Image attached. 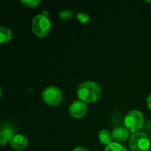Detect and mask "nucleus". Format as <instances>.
Listing matches in <instances>:
<instances>
[{"instance_id": "nucleus-1", "label": "nucleus", "mask_w": 151, "mask_h": 151, "mask_svg": "<svg viewBox=\"0 0 151 151\" xmlns=\"http://www.w3.org/2000/svg\"><path fill=\"white\" fill-rule=\"evenodd\" d=\"M102 95L100 85L93 81L81 82L77 88V96L84 103H94L97 101Z\"/></svg>"}, {"instance_id": "nucleus-2", "label": "nucleus", "mask_w": 151, "mask_h": 151, "mask_svg": "<svg viewBox=\"0 0 151 151\" xmlns=\"http://www.w3.org/2000/svg\"><path fill=\"white\" fill-rule=\"evenodd\" d=\"M125 127L131 133H137L144 124V117L142 111L132 110L127 112L124 119Z\"/></svg>"}, {"instance_id": "nucleus-3", "label": "nucleus", "mask_w": 151, "mask_h": 151, "mask_svg": "<svg viewBox=\"0 0 151 151\" xmlns=\"http://www.w3.org/2000/svg\"><path fill=\"white\" fill-rule=\"evenodd\" d=\"M51 23L48 16L41 13L34 17L32 20V30L38 37H45L49 35Z\"/></svg>"}, {"instance_id": "nucleus-4", "label": "nucleus", "mask_w": 151, "mask_h": 151, "mask_svg": "<svg viewBox=\"0 0 151 151\" xmlns=\"http://www.w3.org/2000/svg\"><path fill=\"white\" fill-rule=\"evenodd\" d=\"M150 145V137L142 132L134 133L129 139V149L131 151H149Z\"/></svg>"}, {"instance_id": "nucleus-5", "label": "nucleus", "mask_w": 151, "mask_h": 151, "mask_svg": "<svg viewBox=\"0 0 151 151\" xmlns=\"http://www.w3.org/2000/svg\"><path fill=\"white\" fill-rule=\"evenodd\" d=\"M42 99L47 104L50 106H57L62 102L63 94L58 87L49 86L42 91Z\"/></svg>"}, {"instance_id": "nucleus-6", "label": "nucleus", "mask_w": 151, "mask_h": 151, "mask_svg": "<svg viewBox=\"0 0 151 151\" xmlns=\"http://www.w3.org/2000/svg\"><path fill=\"white\" fill-rule=\"evenodd\" d=\"M17 128L12 123L4 121L1 123L0 127V142L2 146H4L7 142H10L12 138L17 134Z\"/></svg>"}, {"instance_id": "nucleus-7", "label": "nucleus", "mask_w": 151, "mask_h": 151, "mask_svg": "<svg viewBox=\"0 0 151 151\" xmlns=\"http://www.w3.org/2000/svg\"><path fill=\"white\" fill-rule=\"evenodd\" d=\"M69 113L74 119H81L87 112V105L81 100L73 101L69 106Z\"/></svg>"}, {"instance_id": "nucleus-8", "label": "nucleus", "mask_w": 151, "mask_h": 151, "mask_svg": "<svg viewBox=\"0 0 151 151\" xmlns=\"http://www.w3.org/2000/svg\"><path fill=\"white\" fill-rule=\"evenodd\" d=\"M11 146L17 150H23L28 145V139L21 134H16L10 141Z\"/></svg>"}, {"instance_id": "nucleus-9", "label": "nucleus", "mask_w": 151, "mask_h": 151, "mask_svg": "<svg viewBox=\"0 0 151 151\" xmlns=\"http://www.w3.org/2000/svg\"><path fill=\"white\" fill-rule=\"evenodd\" d=\"M112 137L117 142H125L129 138L130 132L125 127H117L113 129Z\"/></svg>"}, {"instance_id": "nucleus-10", "label": "nucleus", "mask_w": 151, "mask_h": 151, "mask_svg": "<svg viewBox=\"0 0 151 151\" xmlns=\"http://www.w3.org/2000/svg\"><path fill=\"white\" fill-rule=\"evenodd\" d=\"M98 139L100 141L101 143L104 144V145H109L112 142V133L110 132L109 130L106 129H103L99 132L98 134Z\"/></svg>"}, {"instance_id": "nucleus-11", "label": "nucleus", "mask_w": 151, "mask_h": 151, "mask_svg": "<svg viewBox=\"0 0 151 151\" xmlns=\"http://www.w3.org/2000/svg\"><path fill=\"white\" fill-rule=\"evenodd\" d=\"M12 34L10 28L6 27H0V41L1 43H6L12 39Z\"/></svg>"}, {"instance_id": "nucleus-12", "label": "nucleus", "mask_w": 151, "mask_h": 151, "mask_svg": "<svg viewBox=\"0 0 151 151\" xmlns=\"http://www.w3.org/2000/svg\"><path fill=\"white\" fill-rule=\"evenodd\" d=\"M104 151H127V150L125 146L119 142H111L105 147Z\"/></svg>"}, {"instance_id": "nucleus-13", "label": "nucleus", "mask_w": 151, "mask_h": 151, "mask_svg": "<svg viewBox=\"0 0 151 151\" xmlns=\"http://www.w3.org/2000/svg\"><path fill=\"white\" fill-rule=\"evenodd\" d=\"M77 19L81 23V24H87L90 20V16L87 12H81L77 14Z\"/></svg>"}, {"instance_id": "nucleus-14", "label": "nucleus", "mask_w": 151, "mask_h": 151, "mask_svg": "<svg viewBox=\"0 0 151 151\" xmlns=\"http://www.w3.org/2000/svg\"><path fill=\"white\" fill-rule=\"evenodd\" d=\"M73 15V12L70 10H61L58 12V16L62 19H68L72 18Z\"/></svg>"}, {"instance_id": "nucleus-15", "label": "nucleus", "mask_w": 151, "mask_h": 151, "mask_svg": "<svg viewBox=\"0 0 151 151\" xmlns=\"http://www.w3.org/2000/svg\"><path fill=\"white\" fill-rule=\"evenodd\" d=\"M20 2H21L23 4H25L27 7H30V8L36 7V6L41 3L40 0H21Z\"/></svg>"}, {"instance_id": "nucleus-16", "label": "nucleus", "mask_w": 151, "mask_h": 151, "mask_svg": "<svg viewBox=\"0 0 151 151\" xmlns=\"http://www.w3.org/2000/svg\"><path fill=\"white\" fill-rule=\"evenodd\" d=\"M73 151H88L85 147H81V146H78V147H75L73 149Z\"/></svg>"}, {"instance_id": "nucleus-17", "label": "nucleus", "mask_w": 151, "mask_h": 151, "mask_svg": "<svg viewBox=\"0 0 151 151\" xmlns=\"http://www.w3.org/2000/svg\"><path fill=\"white\" fill-rule=\"evenodd\" d=\"M147 105H148V107L151 110V93L148 96V97H147Z\"/></svg>"}, {"instance_id": "nucleus-18", "label": "nucleus", "mask_w": 151, "mask_h": 151, "mask_svg": "<svg viewBox=\"0 0 151 151\" xmlns=\"http://www.w3.org/2000/svg\"><path fill=\"white\" fill-rule=\"evenodd\" d=\"M147 2H148V3H151V1H147Z\"/></svg>"}]
</instances>
